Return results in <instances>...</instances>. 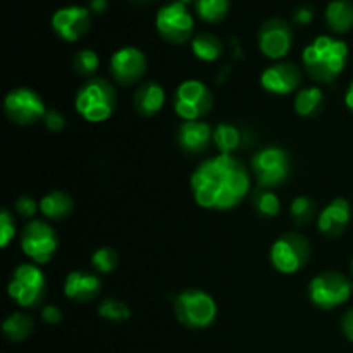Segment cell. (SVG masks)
I'll use <instances>...</instances> for the list:
<instances>
[{"label": "cell", "mask_w": 353, "mask_h": 353, "mask_svg": "<svg viewBox=\"0 0 353 353\" xmlns=\"http://www.w3.org/2000/svg\"><path fill=\"white\" fill-rule=\"evenodd\" d=\"M196 203L209 210H230L247 196L250 188L248 171L240 159L219 154L203 161L192 174Z\"/></svg>", "instance_id": "cell-1"}, {"label": "cell", "mask_w": 353, "mask_h": 353, "mask_svg": "<svg viewBox=\"0 0 353 353\" xmlns=\"http://www.w3.org/2000/svg\"><path fill=\"white\" fill-rule=\"evenodd\" d=\"M302 61L310 78L321 83H331L347 65L348 45L343 40L323 34L307 45Z\"/></svg>", "instance_id": "cell-2"}, {"label": "cell", "mask_w": 353, "mask_h": 353, "mask_svg": "<svg viewBox=\"0 0 353 353\" xmlns=\"http://www.w3.org/2000/svg\"><path fill=\"white\" fill-rule=\"evenodd\" d=\"M76 110L88 123L109 119L116 107V90L107 79L97 78L86 81L76 93Z\"/></svg>", "instance_id": "cell-3"}, {"label": "cell", "mask_w": 353, "mask_h": 353, "mask_svg": "<svg viewBox=\"0 0 353 353\" xmlns=\"http://www.w3.org/2000/svg\"><path fill=\"white\" fill-rule=\"evenodd\" d=\"M174 314L176 319L188 330H205L216 319L217 305L209 293L190 288L176 299Z\"/></svg>", "instance_id": "cell-4"}, {"label": "cell", "mask_w": 353, "mask_h": 353, "mask_svg": "<svg viewBox=\"0 0 353 353\" xmlns=\"http://www.w3.org/2000/svg\"><path fill=\"white\" fill-rule=\"evenodd\" d=\"M271 264L283 274H295L310 259V243L303 234L285 233L272 243Z\"/></svg>", "instance_id": "cell-5"}, {"label": "cell", "mask_w": 353, "mask_h": 353, "mask_svg": "<svg viewBox=\"0 0 353 353\" xmlns=\"http://www.w3.org/2000/svg\"><path fill=\"white\" fill-rule=\"evenodd\" d=\"M352 295V283L341 272L326 271L316 276L309 285V299L316 307L324 310L343 305Z\"/></svg>", "instance_id": "cell-6"}, {"label": "cell", "mask_w": 353, "mask_h": 353, "mask_svg": "<svg viewBox=\"0 0 353 353\" xmlns=\"http://www.w3.org/2000/svg\"><path fill=\"white\" fill-rule=\"evenodd\" d=\"M155 26L162 40L169 43H186L193 34L195 21L185 3L169 2L159 9Z\"/></svg>", "instance_id": "cell-7"}, {"label": "cell", "mask_w": 353, "mask_h": 353, "mask_svg": "<svg viewBox=\"0 0 353 353\" xmlns=\"http://www.w3.org/2000/svg\"><path fill=\"white\" fill-rule=\"evenodd\" d=\"M9 296L21 307H37L45 293V276L34 264H21L9 281Z\"/></svg>", "instance_id": "cell-8"}, {"label": "cell", "mask_w": 353, "mask_h": 353, "mask_svg": "<svg viewBox=\"0 0 353 353\" xmlns=\"http://www.w3.org/2000/svg\"><path fill=\"white\" fill-rule=\"evenodd\" d=\"M212 93L199 79H188L174 93V110L185 121H200L212 109Z\"/></svg>", "instance_id": "cell-9"}, {"label": "cell", "mask_w": 353, "mask_h": 353, "mask_svg": "<svg viewBox=\"0 0 353 353\" xmlns=\"http://www.w3.org/2000/svg\"><path fill=\"white\" fill-rule=\"evenodd\" d=\"M57 245L54 228L45 221H30L21 234V248L24 255L37 264H47L57 252Z\"/></svg>", "instance_id": "cell-10"}, {"label": "cell", "mask_w": 353, "mask_h": 353, "mask_svg": "<svg viewBox=\"0 0 353 353\" xmlns=\"http://www.w3.org/2000/svg\"><path fill=\"white\" fill-rule=\"evenodd\" d=\"M252 169L262 188H274L288 179L292 164L288 154L283 148L268 147L254 155Z\"/></svg>", "instance_id": "cell-11"}, {"label": "cell", "mask_w": 353, "mask_h": 353, "mask_svg": "<svg viewBox=\"0 0 353 353\" xmlns=\"http://www.w3.org/2000/svg\"><path fill=\"white\" fill-rule=\"evenodd\" d=\"M3 109L7 117L19 126H31L47 114L43 100L30 88L10 90L3 100Z\"/></svg>", "instance_id": "cell-12"}, {"label": "cell", "mask_w": 353, "mask_h": 353, "mask_svg": "<svg viewBox=\"0 0 353 353\" xmlns=\"http://www.w3.org/2000/svg\"><path fill=\"white\" fill-rule=\"evenodd\" d=\"M292 26L281 17L268 19L259 30V48L268 59H283L292 50Z\"/></svg>", "instance_id": "cell-13"}, {"label": "cell", "mask_w": 353, "mask_h": 353, "mask_svg": "<svg viewBox=\"0 0 353 353\" xmlns=\"http://www.w3.org/2000/svg\"><path fill=\"white\" fill-rule=\"evenodd\" d=\"M110 76L123 86H131L143 78L147 71V59L137 47H123L114 52L109 62Z\"/></svg>", "instance_id": "cell-14"}, {"label": "cell", "mask_w": 353, "mask_h": 353, "mask_svg": "<svg viewBox=\"0 0 353 353\" xmlns=\"http://www.w3.org/2000/svg\"><path fill=\"white\" fill-rule=\"evenodd\" d=\"M90 24H92V16L86 7H62L52 16V28L64 41H78L88 33Z\"/></svg>", "instance_id": "cell-15"}, {"label": "cell", "mask_w": 353, "mask_h": 353, "mask_svg": "<svg viewBox=\"0 0 353 353\" xmlns=\"http://www.w3.org/2000/svg\"><path fill=\"white\" fill-rule=\"evenodd\" d=\"M302 83V71L292 62H278L269 65L261 76V85L265 92L276 95H288Z\"/></svg>", "instance_id": "cell-16"}, {"label": "cell", "mask_w": 353, "mask_h": 353, "mask_svg": "<svg viewBox=\"0 0 353 353\" xmlns=\"http://www.w3.org/2000/svg\"><path fill=\"white\" fill-rule=\"evenodd\" d=\"M352 219L350 203L345 199H334L321 210L317 217V228L324 236L336 238L347 230Z\"/></svg>", "instance_id": "cell-17"}, {"label": "cell", "mask_w": 353, "mask_h": 353, "mask_svg": "<svg viewBox=\"0 0 353 353\" xmlns=\"http://www.w3.org/2000/svg\"><path fill=\"white\" fill-rule=\"evenodd\" d=\"M214 131L203 121H185L178 128V145L186 154H202L209 147Z\"/></svg>", "instance_id": "cell-18"}, {"label": "cell", "mask_w": 353, "mask_h": 353, "mask_svg": "<svg viewBox=\"0 0 353 353\" xmlns=\"http://www.w3.org/2000/svg\"><path fill=\"white\" fill-rule=\"evenodd\" d=\"M100 292V279L93 272L72 271L65 276L64 295L76 303L92 302Z\"/></svg>", "instance_id": "cell-19"}, {"label": "cell", "mask_w": 353, "mask_h": 353, "mask_svg": "<svg viewBox=\"0 0 353 353\" xmlns=\"http://www.w3.org/2000/svg\"><path fill=\"white\" fill-rule=\"evenodd\" d=\"M165 102V93L159 83L145 81L138 86L133 97V107L140 116L152 117L162 109Z\"/></svg>", "instance_id": "cell-20"}, {"label": "cell", "mask_w": 353, "mask_h": 353, "mask_svg": "<svg viewBox=\"0 0 353 353\" xmlns=\"http://www.w3.org/2000/svg\"><path fill=\"white\" fill-rule=\"evenodd\" d=\"M326 24L334 33H347L353 28V2L352 0H333L327 3Z\"/></svg>", "instance_id": "cell-21"}, {"label": "cell", "mask_w": 353, "mask_h": 353, "mask_svg": "<svg viewBox=\"0 0 353 353\" xmlns=\"http://www.w3.org/2000/svg\"><path fill=\"white\" fill-rule=\"evenodd\" d=\"M72 209H74V202H72L71 195H68L65 192H61V190L47 193L40 202L41 214L50 221L68 219L71 216Z\"/></svg>", "instance_id": "cell-22"}, {"label": "cell", "mask_w": 353, "mask_h": 353, "mask_svg": "<svg viewBox=\"0 0 353 353\" xmlns=\"http://www.w3.org/2000/svg\"><path fill=\"white\" fill-rule=\"evenodd\" d=\"M324 109V95L317 86H307L295 97V110L302 117H316Z\"/></svg>", "instance_id": "cell-23"}, {"label": "cell", "mask_w": 353, "mask_h": 353, "mask_svg": "<svg viewBox=\"0 0 353 353\" xmlns=\"http://www.w3.org/2000/svg\"><path fill=\"white\" fill-rule=\"evenodd\" d=\"M192 50L200 61L214 62L223 54V41L212 33H199L192 40Z\"/></svg>", "instance_id": "cell-24"}, {"label": "cell", "mask_w": 353, "mask_h": 353, "mask_svg": "<svg viewBox=\"0 0 353 353\" xmlns=\"http://www.w3.org/2000/svg\"><path fill=\"white\" fill-rule=\"evenodd\" d=\"M34 330V323L28 314L14 312L3 321L2 331L10 341H24Z\"/></svg>", "instance_id": "cell-25"}, {"label": "cell", "mask_w": 353, "mask_h": 353, "mask_svg": "<svg viewBox=\"0 0 353 353\" xmlns=\"http://www.w3.org/2000/svg\"><path fill=\"white\" fill-rule=\"evenodd\" d=\"M195 12L205 23H219L230 12V0H195Z\"/></svg>", "instance_id": "cell-26"}, {"label": "cell", "mask_w": 353, "mask_h": 353, "mask_svg": "<svg viewBox=\"0 0 353 353\" xmlns=\"http://www.w3.org/2000/svg\"><path fill=\"white\" fill-rule=\"evenodd\" d=\"M212 140L216 143V147L221 150V154L231 155V152H234L240 147L241 134L240 130L236 126H233V124H219L214 130Z\"/></svg>", "instance_id": "cell-27"}, {"label": "cell", "mask_w": 353, "mask_h": 353, "mask_svg": "<svg viewBox=\"0 0 353 353\" xmlns=\"http://www.w3.org/2000/svg\"><path fill=\"white\" fill-rule=\"evenodd\" d=\"M99 314L102 319L112 321V323H123V321H128L131 316L130 307L124 302L116 299L103 300L99 305Z\"/></svg>", "instance_id": "cell-28"}, {"label": "cell", "mask_w": 353, "mask_h": 353, "mask_svg": "<svg viewBox=\"0 0 353 353\" xmlns=\"http://www.w3.org/2000/svg\"><path fill=\"white\" fill-rule=\"evenodd\" d=\"M290 212H292L295 224L303 226V224H309L314 219V216H316V203L309 196H296L292 202Z\"/></svg>", "instance_id": "cell-29"}, {"label": "cell", "mask_w": 353, "mask_h": 353, "mask_svg": "<svg viewBox=\"0 0 353 353\" xmlns=\"http://www.w3.org/2000/svg\"><path fill=\"white\" fill-rule=\"evenodd\" d=\"M117 262H119L117 252L110 247L99 248L92 255L93 269L97 272H100V274H109V272H112L117 268Z\"/></svg>", "instance_id": "cell-30"}, {"label": "cell", "mask_w": 353, "mask_h": 353, "mask_svg": "<svg viewBox=\"0 0 353 353\" xmlns=\"http://www.w3.org/2000/svg\"><path fill=\"white\" fill-rule=\"evenodd\" d=\"M72 68H74L76 74L92 76L99 69V55L90 48H83L72 59Z\"/></svg>", "instance_id": "cell-31"}, {"label": "cell", "mask_w": 353, "mask_h": 353, "mask_svg": "<svg viewBox=\"0 0 353 353\" xmlns=\"http://www.w3.org/2000/svg\"><path fill=\"white\" fill-rule=\"evenodd\" d=\"M254 205H255V210L264 217L278 216L279 209H281V203H279L278 195L272 192H268V190L259 192L257 195H255Z\"/></svg>", "instance_id": "cell-32"}, {"label": "cell", "mask_w": 353, "mask_h": 353, "mask_svg": "<svg viewBox=\"0 0 353 353\" xmlns=\"http://www.w3.org/2000/svg\"><path fill=\"white\" fill-rule=\"evenodd\" d=\"M14 234H16V224H14L12 216L9 214V210H2V214H0V245H2V248H6L10 243Z\"/></svg>", "instance_id": "cell-33"}, {"label": "cell", "mask_w": 353, "mask_h": 353, "mask_svg": "<svg viewBox=\"0 0 353 353\" xmlns=\"http://www.w3.org/2000/svg\"><path fill=\"white\" fill-rule=\"evenodd\" d=\"M16 210H17V214H19V216L31 219V217H33L34 214H37L38 205H37V202H34V200L31 199V196L23 195V196H19V199H17Z\"/></svg>", "instance_id": "cell-34"}, {"label": "cell", "mask_w": 353, "mask_h": 353, "mask_svg": "<svg viewBox=\"0 0 353 353\" xmlns=\"http://www.w3.org/2000/svg\"><path fill=\"white\" fill-rule=\"evenodd\" d=\"M43 123L50 131H61L65 126L64 116L59 110H47V114L43 117Z\"/></svg>", "instance_id": "cell-35"}, {"label": "cell", "mask_w": 353, "mask_h": 353, "mask_svg": "<svg viewBox=\"0 0 353 353\" xmlns=\"http://www.w3.org/2000/svg\"><path fill=\"white\" fill-rule=\"evenodd\" d=\"M41 319L47 324H59L62 319L61 309L55 305H45L43 309H41Z\"/></svg>", "instance_id": "cell-36"}, {"label": "cell", "mask_w": 353, "mask_h": 353, "mask_svg": "<svg viewBox=\"0 0 353 353\" xmlns=\"http://www.w3.org/2000/svg\"><path fill=\"white\" fill-rule=\"evenodd\" d=\"M314 17V12L312 9H309V7L302 6L300 9L295 10V14H293V19H295V23L299 24H309L310 21H312Z\"/></svg>", "instance_id": "cell-37"}, {"label": "cell", "mask_w": 353, "mask_h": 353, "mask_svg": "<svg viewBox=\"0 0 353 353\" xmlns=\"http://www.w3.org/2000/svg\"><path fill=\"white\" fill-rule=\"evenodd\" d=\"M341 330H343L345 336L353 343V309L348 310L343 319H341Z\"/></svg>", "instance_id": "cell-38"}, {"label": "cell", "mask_w": 353, "mask_h": 353, "mask_svg": "<svg viewBox=\"0 0 353 353\" xmlns=\"http://www.w3.org/2000/svg\"><path fill=\"white\" fill-rule=\"evenodd\" d=\"M107 9V0H92L90 2V10L95 14H102Z\"/></svg>", "instance_id": "cell-39"}, {"label": "cell", "mask_w": 353, "mask_h": 353, "mask_svg": "<svg viewBox=\"0 0 353 353\" xmlns=\"http://www.w3.org/2000/svg\"><path fill=\"white\" fill-rule=\"evenodd\" d=\"M345 102H347V107L353 112V81L350 83L347 90V95H345Z\"/></svg>", "instance_id": "cell-40"}, {"label": "cell", "mask_w": 353, "mask_h": 353, "mask_svg": "<svg viewBox=\"0 0 353 353\" xmlns=\"http://www.w3.org/2000/svg\"><path fill=\"white\" fill-rule=\"evenodd\" d=\"M174 2H179V3H185V6H188V3L193 2V0H174Z\"/></svg>", "instance_id": "cell-41"}, {"label": "cell", "mask_w": 353, "mask_h": 353, "mask_svg": "<svg viewBox=\"0 0 353 353\" xmlns=\"http://www.w3.org/2000/svg\"><path fill=\"white\" fill-rule=\"evenodd\" d=\"M137 2H147V0H137Z\"/></svg>", "instance_id": "cell-42"}, {"label": "cell", "mask_w": 353, "mask_h": 353, "mask_svg": "<svg viewBox=\"0 0 353 353\" xmlns=\"http://www.w3.org/2000/svg\"><path fill=\"white\" fill-rule=\"evenodd\" d=\"M352 272H353V261H352Z\"/></svg>", "instance_id": "cell-43"}]
</instances>
